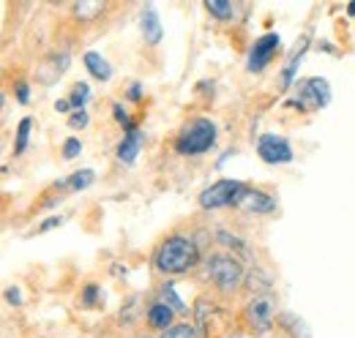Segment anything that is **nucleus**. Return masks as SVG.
I'll list each match as a JSON object with an SVG mask.
<instances>
[{
	"mask_svg": "<svg viewBox=\"0 0 355 338\" xmlns=\"http://www.w3.org/2000/svg\"><path fill=\"white\" fill-rule=\"evenodd\" d=\"M257 153L268 164H287V161H293V145L284 136H276V134H263L257 139Z\"/></svg>",
	"mask_w": 355,
	"mask_h": 338,
	"instance_id": "nucleus-6",
	"label": "nucleus"
},
{
	"mask_svg": "<svg viewBox=\"0 0 355 338\" xmlns=\"http://www.w3.org/2000/svg\"><path fill=\"white\" fill-rule=\"evenodd\" d=\"M197 259H200V251H197L194 240L186 235H173L159 246L156 267L162 273H186L197 265Z\"/></svg>",
	"mask_w": 355,
	"mask_h": 338,
	"instance_id": "nucleus-1",
	"label": "nucleus"
},
{
	"mask_svg": "<svg viewBox=\"0 0 355 338\" xmlns=\"http://www.w3.org/2000/svg\"><path fill=\"white\" fill-rule=\"evenodd\" d=\"M205 270H208L211 281H214L222 292L238 290L241 281H243V265H241L235 256H230V254H211V256L205 259Z\"/></svg>",
	"mask_w": 355,
	"mask_h": 338,
	"instance_id": "nucleus-3",
	"label": "nucleus"
},
{
	"mask_svg": "<svg viewBox=\"0 0 355 338\" xmlns=\"http://www.w3.org/2000/svg\"><path fill=\"white\" fill-rule=\"evenodd\" d=\"M279 319H282V325H284V328H287V330H290V333H293L295 338H311L309 330H306V322H304L301 317H295V314L284 311Z\"/></svg>",
	"mask_w": 355,
	"mask_h": 338,
	"instance_id": "nucleus-16",
	"label": "nucleus"
},
{
	"mask_svg": "<svg viewBox=\"0 0 355 338\" xmlns=\"http://www.w3.org/2000/svg\"><path fill=\"white\" fill-rule=\"evenodd\" d=\"M279 44H282V39H279V33H266V36H260L257 42H254V46H252V52H249V63H246V69L249 71H263L268 63H270V57L279 52Z\"/></svg>",
	"mask_w": 355,
	"mask_h": 338,
	"instance_id": "nucleus-7",
	"label": "nucleus"
},
{
	"mask_svg": "<svg viewBox=\"0 0 355 338\" xmlns=\"http://www.w3.org/2000/svg\"><path fill=\"white\" fill-rule=\"evenodd\" d=\"M60 224H63V218H60V215H52V218H46L44 224L39 226V232H46V229H52V226H60Z\"/></svg>",
	"mask_w": 355,
	"mask_h": 338,
	"instance_id": "nucleus-31",
	"label": "nucleus"
},
{
	"mask_svg": "<svg viewBox=\"0 0 355 338\" xmlns=\"http://www.w3.org/2000/svg\"><path fill=\"white\" fill-rule=\"evenodd\" d=\"M101 3H88V0H80L77 6H74V14L80 17V22H90L96 14H101Z\"/></svg>",
	"mask_w": 355,
	"mask_h": 338,
	"instance_id": "nucleus-18",
	"label": "nucleus"
},
{
	"mask_svg": "<svg viewBox=\"0 0 355 338\" xmlns=\"http://www.w3.org/2000/svg\"><path fill=\"white\" fill-rule=\"evenodd\" d=\"M273 311H276V300L270 295H254L249 300V305H246V317H249V322H252L260 333H266L268 328H270Z\"/></svg>",
	"mask_w": 355,
	"mask_h": 338,
	"instance_id": "nucleus-8",
	"label": "nucleus"
},
{
	"mask_svg": "<svg viewBox=\"0 0 355 338\" xmlns=\"http://www.w3.org/2000/svg\"><path fill=\"white\" fill-rule=\"evenodd\" d=\"M6 300H8L11 305H19V303H22V295H19L17 287H8V290H6Z\"/></svg>",
	"mask_w": 355,
	"mask_h": 338,
	"instance_id": "nucleus-30",
	"label": "nucleus"
},
{
	"mask_svg": "<svg viewBox=\"0 0 355 338\" xmlns=\"http://www.w3.org/2000/svg\"><path fill=\"white\" fill-rule=\"evenodd\" d=\"M139 96H142V84H139V82H132V84H129V98H132V101H137Z\"/></svg>",
	"mask_w": 355,
	"mask_h": 338,
	"instance_id": "nucleus-33",
	"label": "nucleus"
},
{
	"mask_svg": "<svg viewBox=\"0 0 355 338\" xmlns=\"http://www.w3.org/2000/svg\"><path fill=\"white\" fill-rule=\"evenodd\" d=\"M88 112H85V109H77V112H71V115H69V126L71 128H85L88 126Z\"/></svg>",
	"mask_w": 355,
	"mask_h": 338,
	"instance_id": "nucleus-27",
	"label": "nucleus"
},
{
	"mask_svg": "<svg viewBox=\"0 0 355 338\" xmlns=\"http://www.w3.org/2000/svg\"><path fill=\"white\" fill-rule=\"evenodd\" d=\"M246 186L241 180H216L211 183L208 188H202L200 194V205L205 211H216V208H224V205H235L238 194L243 191Z\"/></svg>",
	"mask_w": 355,
	"mask_h": 338,
	"instance_id": "nucleus-5",
	"label": "nucleus"
},
{
	"mask_svg": "<svg viewBox=\"0 0 355 338\" xmlns=\"http://www.w3.org/2000/svg\"><path fill=\"white\" fill-rule=\"evenodd\" d=\"M17 98H19L22 104L31 101V87H28V82H17Z\"/></svg>",
	"mask_w": 355,
	"mask_h": 338,
	"instance_id": "nucleus-29",
	"label": "nucleus"
},
{
	"mask_svg": "<svg viewBox=\"0 0 355 338\" xmlns=\"http://www.w3.org/2000/svg\"><path fill=\"white\" fill-rule=\"evenodd\" d=\"M219 131H216V123L208 121V118H194L191 123H186L183 131L178 134L175 139V150L180 156H200L205 150L214 148Z\"/></svg>",
	"mask_w": 355,
	"mask_h": 338,
	"instance_id": "nucleus-2",
	"label": "nucleus"
},
{
	"mask_svg": "<svg viewBox=\"0 0 355 338\" xmlns=\"http://www.w3.org/2000/svg\"><path fill=\"white\" fill-rule=\"evenodd\" d=\"M80 153H83V142H80L77 136H69V139L63 142V159L71 161V159H77Z\"/></svg>",
	"mask_w": 355,
	"mask_h": 338,
	"instance_id": "nucleus-24",
	"label": "nucleus"
},
{
	"mask_svg": "<svg viewBox=\"0 0 355 338\" xmlns=\"http://www.w3.org/2000/svg\"><path fill=\"white\" fill-rule=\"evenodd\" d=\"M93 180H96V172H93V169H80V172H74V175L69 177V186H71L74 191H83V188H88Z\"/></svg>",
	"mask_w": 355,
	"mask_h": 338,
	"instance_id": "nucleus-21",
	"label": "nucleus"
},
{
	"mask_svg": "<svg viewBox=\"0 0 355 338\" xmlns=\"http://www.w3.org/2000/svg\"><path fill=\"white\" fill-rule=\"evenodd\" d=\"M142 131L134 126L132 131H126V136L121 139V145H118V159L123 161V164H134L137 161V156H139V150H142Z\"/></svg>",
	"mask_w": 355,
	"mask_h": 338,
	"instance_id": "nucleus-11",
	"label": "nucleus"
},
{
	"mask_svg": "<svg viewBox=\"0 0 355 338\" xmlns=\"http://www.w3.org/2000/svg\"><path fill=\"white\" fill-rule=\"evenodd\" d=\"M295 107L301 109H322L331 104V84L322 77H309V80H301L295 82V98H293Z\"/></svg>",
	"mask_w": 355,
	"mask_h": 338,
	"instance_id": "nucleus-4",
	"label": "nucleus"
},
{
	"mask_svg": "<svg viewBox=\"0 0 355 338\" xmlns=\"http://www.w3.org/2000/svg\"><path fill=\"white\" fill-rule=\"evenodd\" d=\"M304 52H306V44H301L293 55H290V60H287V66L282 69V77H279V84H282V90H287V87H293V80H295V71H298V63H301V57H304Z\"/></svg>",
	"mask_w": 355,
	"mask_h": 338,
	"instance_id": "nucleus-15",
	"label": "nucleus"
},
{
	"mask_svg": "<svg viewBox=\"0 0 355 338\" xmlns=\"http://www.w3.org/2000/svg\"><path fill=\"white\" fill-rule=\"evenodd\" d=\"M347 14H355V0L350 3V6H347Z\"/></svg>",
	"mask_w": 355,
	"mask_h": 338,
	"instance_id": "nucleus-34",
	"label": "nucleus"
},
{
	"mask_svg": "<svg viewBox=\"0 0 355 338\" xmlns=\"http://www.w3.org/2000/svg\"><path fill=\"white\" fill-rule=\"evenodd\" d=\"M162 303H167V305H170L173 311H178V314H183V311H186V303L178 297L173 284H164V287H162Z\"/></svg>",
	"mask_w": 355,
	"mask_h": 338,
	"instance_id": "nucleus-19",
	"label": "nucleus"
},
{
	"mask_svg": "<svg viewBox=\"0 0 355 338\" xmlns=\"http://www.w3.org/2000/svg\"><path fill=\"white\" fill-rule=\"evenodd\" d=\"M205 8L214 14V17H219V19H232V3H227V0H205Z\"/></svg>",
	"mask_w": 355,
	"mask_h": 338,
	"instance_id": "nucleus-23",
	"label": "nucleus"
},
{
	"mask_svg": "<svg viewBox=\"0 0 355 338\" xmlns=\"http://www.w3.org/2000/svg\"><path fill=\"white\" fill-rule=\"evenodd\" d=\"M85 66H88V71L96 77V80H110L112 77V66L107 63V57H101L98 52H85Z\"/></svg>",
	"mask_w": 355,
	"mask_h": 338,
	"instance_id": "nucleus-14",
	"label": "nucleus"
},
{
	"mask_svg": "<svg viewBox=\"0 0 355 338\" xmlns=\"http://www.w3.org/2000/svg\"><path fill=\"white\" fill-rule=\"evenodd\" d=\"M148 325L150 328H156V330H170L173 328V317H175V311L167 305V303H162V300H156V303H150V308H148Z\"/></svg>",
	"mask_w": 355,
	"mask_h": 338,
	"instance_id": "nucleus-12",
	"label": "nucleus"
},
{
	"mask_svg": "<svg viewBox=\"0 0 355 338\" xmlns=\"http://www.w3.org/2000/svg\"><path fill=\"white\" fill-rule=\"evenodd\" d=\"M71 107H74L71 98H58V101H55V109H58V112H69Z\"/></svg>",
	"mask_w": 355,
	"mask_h": 338,
	"instance_id": "nucleus-32",
	"label": "nucleus"
},
{
	"mask_svg": "<svg viewBox=\"0 0 355 338\" xmlns=\"http://www.w3.org/2000/svg\"><path fill=\"white\" fill-rule=\"evenodd\" d=\"M139 28H142V36H145V42L148 44H159L162 42V22H159V14H156V8L153 6H148L145 11H142V19H139Z\"/></svg>",
	"mask_w": 355,
	"mask_h": 338,
	"instance_id": "nucleus-13",
	"label": "nucleus"
},
{
	"mask_svg": "<svg viewBox=\"0 0 355 338\" xmlns=\"http://www.w3.org/2000/svg\"><path fill=\"white\" fill-rule=\"evenodd\" d=\"M71 104H74V109H85V104H88L90 98V84L88 82H77L71 87Z\"/></svg>",
	"mask_w": 355,
	"mask_h": 338,
	"instance_id": "nucleus-20",
	"label": "nucleus"
},
{
	"mask_svg": "<svg viewBox=\"0 0 355 338\" xmlns=\"http://www.w3.org/2000/svg\"><path fill=\"white\" fill-rule=\"evenodd\" d=\"M31 128H33V121H31V118H22V121H19V126H17V142H14V153H17V156L25 153L28 139H31Z\"/></svg>",
	"mask_w": 355,
	"mask_h": 338,
	"instance_id": "nucleus-17",
	"label": "nucleus"
},
{
	"mask_svg": "<svg viewBox=\"0 0 355 338\" xmlns=\"http://www.w3.org/2000/svg\"><path fill=\"white\" fill-rule=\"evenodd\" d=\"M69 63H71V55L69 52H60V55H52L49 60H44L42 66H39V82L44 84H52L58 82L63 74H66V69H69Z\"/></svg>",
	"mask_w": 355,
	"mask_h": 338,
	"instance_id": "nucleus-10",
	"label": "nucleus"
},
{
	"mask_svg": "<svg viewBox=\"0 0 355 338\" xmlns=\"http://www.w3.org/2000/svg\"><path fill=\"white\" fill-rule=\"evenodd\" d=\"M96 295H98V287H96V284H88L85 292H83V303H85V305H93V303H96Z\"/></svg>",
	"mask_w": 355,
	"mask_h": 338,
	"instance_id": "nucleus-28",
	"label": "nucleus"
},
{
	"mask_svg": "<svg viewBox=\"0 0 355 338\" xmlns=\"http://www.w3.org/2000/svg\"><path fill=\"white\" fill-rule=\"evenodd\" d=\"M235 208L243 213H270L276 208V197L260 188H243L235 199Z\"/></svg>",
	"mask_w": 355,
	"mask_h": 338,
	"instance_id": "nucleus-9",
	"label": "nucleus"
},
{
	"mask_svg": "<svg viewBox=\"0 0 355 338\" xmlns=\"http://www.w3.org/2000/svg\"><path fill=\"white\" fill-rule=\"evenodd\" d=\"M162 338H200V333H197V328H194V325L180 322V325H173L170 330H164Z\"/></svg>",
	"mask_w": 355,
	"mask_h": 338,
	"instance_id": "nucleus-22",
	"label": "nucleus"
},
{
	"mask_svg": "<svg viewBox=\"0 0 355 338\" xmlns=\"http://www.w3.org/2000/svg\"><path fill=\"white\" fill-rule=\"evenodd\" d=\"M249 287L268 292V290H270V278H268L266 273H252V276H249Z\"/></svg>",
	"mask_w": 355,
	"mask_h": 338,
	"instance_id": "nucleus-25",
	"label": "nucleus"
},
{
	"mask_svg": "<svg viewBox=\"0 0 355 338\" xmlns=\"http://www.w3.org/2000/svg\"><path fill=\"white\" fill-rule=\"evenodd\" d=\"M112 112H115V121H118V123H123L126 131H132L134 123H132V118H129V112L123 109V104H112Z\"/></svg>",
	"mask_w": 355,
	"mask_h": 338,
	"instance_id": "nucleus-26",
	"label": "nucleus"
}]
</instances>
